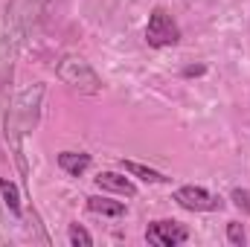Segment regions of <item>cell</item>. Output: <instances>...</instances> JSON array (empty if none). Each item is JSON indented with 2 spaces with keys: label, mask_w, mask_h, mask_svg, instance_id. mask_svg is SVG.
I'll use <instances>...</instances> for the list:
<instances>
[{
  "label": "cell",
  "mask_w": 250,
  "mask_h": 247,
  "mask_svg": "<svg viewBox=\"0 0 250 247\" xmlns=\"http://www.w3.org/2000/svg\"><path fill=\"white\" fill-rule=\"evenodd\" d=\"M233 204H236L239 209L250 212V195L245 192V189H233Z\"/></svg>",
  "instance_id": "13"
},
{
  "label": "cell",
  "mask_w": 250,
  "mask_h": 247,
  "mask_svg": "<svg viewBox=\"0 0 250 247\" xmlns=\"http://www.w3.org/2000/svg\"><path fill=\"white\" fill-rule=\"evenodd\" d=\"M56 73H59V79H62L64 84L76 87L79 93H90V96H93V93L102 90V79L96 76V70L84 62V59H79V56L62 59L59 67H56Z\"/></svg>",
  "instance_id": "2"
},
{
  "label": "cell",
  "mask_w": 250,
  "mask_h": 247,
  "mask_svg": "<svg viewBox=\"0 0 250 247\" xmlns=\"http://www.w3.org/2000/svg\"><path fill=\"white\" fill-rule=\"evenodd\" d=\"M67 239H70V245H73V247H79V245H82V247H90V245H93V236H90L82 224H70Z\"/></svg>",
  "instance_id": "11"
},
{
  "label": "cell",
  "mask_w": 250,
  "mask_h": 247,
  "mask_svg": "<svg viewBox=\"0 0 250 247\" xmlns=\"http://www.w3.org/2000/svg\"><path fill=\"white\" fill-rule=\"evenodd\" d=\"M59 166H62L67 175L82 178L90 169V154H84V151H62L59 154Z\"/></svg>",
  "instance_id": "7"
},
{
  "label": "cell",
  "mask_w": 250,
  "mask_h": 247,
  "mask_svg": "<svg viewBox=\"0 0 250 247\" xmlns=\"http://www.w3.org/2000/svg\"><path fill=\"white\" fill-rule=\"evenodd\" d=\"M175 201H178V206H184L189 212H218V209H224V198L212 195L204 186H192V184L181 186L175 192Z\"/></svg>",
  "instance_id": "4"
},
{
  "label": "cell",
  "mask_w": 250,
  "mask_h": 247,
  "mask_svg": "<svg viewBox=\"0 0 250 247\" xmlns=\"http://www.w3.org/2000/svg\"><path fill=\"white\" fill-rule=\"evenodd\" d=\"M0 195H3L6 209H9L15 218H21V215H23V209H21V195H18V186L12 184V181H6V178H0Z\"/></svg>",
  "instance_id": "10"
},
{
  "label": "cell",
  "mask_w": 250,
  "mask_h": 247,
  "mask_svg": "<svg viewBox=\"0 0 250 247\" xmlns=\"http://www.w3.org/2000/svg\"><path fill=\"white\" fill-rule=\"evenodd\" d=\"M227 242H230L233 247L248 245V233H245V227H242L239 221H230V224H227Z\"/></svg>",
  "instance_id": "12"
},
{
  "label": "cell",
  "mask_w": 250,
  "mask_h": 247,
  "mask_svg": "<svg viewBox=\"0 0 250 247\" xmlns=\"http://www.w3.org/2000/svg\"><path fill=\"white\" fill-rule=\"evenodd\" d=\"M87 209L96 212V215H108V218H120V215H125L123 201H111V198H99V195H90V198H87Z\"/></svg>",
  "instance_id": "9"
},
{
  "label": "cell",
  "mask_w": 250,
  "mask_h": 247,
  "mask_svg": "<svg viewBox=\"0 0 250 247\" xmlns=\"http://www.w3.org/2000/svg\"><path fill=\"white\" fill-rule=\"evenodd\" d=\"M96 186L99 189H108V192H117L123 198H134L137 195V186L131 184L125 175H117V172H99L96 175Z\"/></svg>",
  "instance_id": "6"
},
{
  "label": "cell",
  "mask_w": 250,
  "mask_h": 247,
  "mask_svg": "<svg viewBox=\"0 0 250 247\" xmlns=\"http://www.w3.org/2000/svg\"><path fill=\"white\" fill-rule=\"evenodd\" d=\"M201 73H204V67H189L187 70V76H201Z\"/></svg>",
  "instance_id": "15"
},
{
  "label": "cell",
  "mask_w": 250,
  "mask_h": 247,
  "mask_svg": "<svg viewBox=\"0 0 250 247\" xmlns=\"http://www.w3.org/2000/svg\"><path fill=\"white\" fill-rule=\"evenodd\" d=\"M32 3H35V6H41V3H44V0H32Z\"/></svg>",
  "instance_id": "16"
},
{
  "label": "cell",
  "mask_w": 250,
  "mask_h": 247,
  "mask_svg": "<svg viewBox=\"0 0 250 247\" xmlns=\"http://www.w3.org/2000/svg\"><path fill=\"white\" fill-rule=\"evenodd\" d=\"M128 175H134V178H140V181H146V184H169L172 178L169 175H163V172H157V169H148V166H143V163H134V160H123L120 163Z\"/></svg>",
  "instance_id": "8"
},
{
  "label": "cell",
  "mask_w": 250,
  "mask_h": 247,
  "mask_svg": "<svg viewBox=\"0 0 250 247\" xmlns=\"http://www.w3.org/2000/svg\"><path fill=\"white\" fill-rule=\"evenodd\" d=\"M146 41H148V47H157V50L175 47L181 41V26H178V21L163 6H154L151 9L148 23H146Z\"/></svg>",
  "instance_id": "3"
},
{
  "label": "cell",
  "mask_w": 250,
  "mask_h": 247,
  "mask_svg": "<svg viewBox=\"0 0 250 247\" xmlns=\"http://www.w3.org/2000/svg\"><path fill=\"white\" fill-rule=\"evenodd\" d=\"M6 53H9V47H6V38H3V32H0V70H3V62H6Z\"/></svg>",
  "instance_id": "14"
},
{
  "label": "cell",
  "mask_w": 250,
  "mask_h": 247,
  "mask_svg": "<svg viewBox=\"0 0 250 247\" xmlns=\"http://www.w3.org/2000/svg\"><path fill=\"white\" fill-rule=\"evenodd\" d=\"M41 93H44L41 87H29V90H23V93L15 99V105L9 108V117H6V140H9V143H12V148H15V157H18L21 169H23V157H21V137L35 125Z\"/></svg>",
  "instance_id": "1"
},
{
  "label": "cell",
  "mask_w": 250,
  "mask_h": 247,
  "mask_svg": "<svg viewBox=\"0 0 250 247\" xmlns=\"http://www.w3.org/2000/svg\"><path fill=\"white\" fill-rule=\"evenodd\" d=\"M146 239H148V245H157V247H178L189 239V230L181 221L163 218V221H151L146 227Z\"/></svg>",
  "instance_id": "5"
}]
</instances>
